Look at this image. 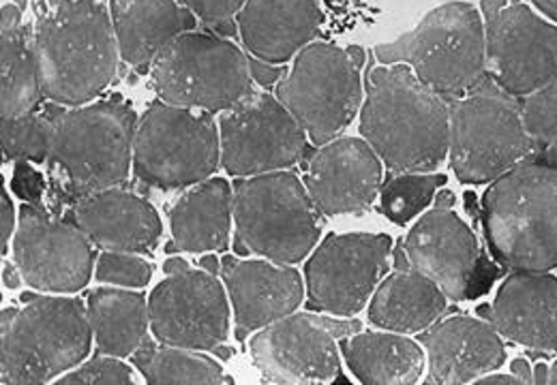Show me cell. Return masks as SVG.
Masks as SVG:
<instances>
[{"label":"cell","mask_w":557,"mask_h":385,"mask_svg":"<svg viewBox=\"0 0 557 385\" xmlns=\"http://www.w3.org/2000/svg\"><path fill=\"white\" fill-rule=\"evenodd\" d=\"M50 114L48 185L54 212L95 192L114 189L134 165L138 116L121 97L67 108L44 103Z\"/></svg>","instance_id":"6da1fadb"},{"label":"cell","mask_w":557,"mask_h":385,"mask_svg":"<svg viewBox=\"0 0 557 385\" xmlns=\"http://www.w3.org/2000/svg\"><path fill=\"white\" fill-rule=\"evenodd\" d=\"M35 52L48 101L77 108L101 95L119 69V41L106 0H39Z\"/></svg>","instance_id":"7a4b0ae2"},{"label":"cell","mask_w":557,"mask_h":385,"mask_svg":"<svg viewBox=\"0 0 557 385\" xmlns=\"http://www.w3.org/2000/svg\"><path fill=\"white\" fill-rule=\"evenodd\" d=\"M448 101L408 66H377L367 75L360 135L391 176L437 170L448 154Z\"/></svg>","instance_id":"3957f363"},{"label":"cell","mask_w":557,"mask_h":385,"mask_svg":"<svg viewBox=\"0 0 557 385\" xmlns=\"http://www.w3.org/2000/svg\"><path fill=\"white\" fill-rule=\"evenodd\" d=\"M488 251L512 272L557 268V170L525 161L491 183L481 206Z\"/></svg>","instance_id":"277c9868"},{"label":"cell","mask_w":557,"mask_h":385,"mask_svg":"<svg viewBox=\"0 0 557 385\" xmlns=\"http://www.w3.org/2000/svg\"><path fill=\"white\" fill-rule=\"evenodd\" d=\"M0 313V382L39 385L79 367L92 343L88 309L79 298H28Z\"/></svg>","instance_id":"5b68a950"},{"label":"cell","mask_w":557,"mask_h":385,"mask_svg":"<svg viewBox=\"0 0 557 385\" xmlns=\"http://www.w3.org/2000/svg\"><path fill=\"white\" fill-rule=\"evenodd\" d=\"M448 101V157L463 185H487L530 161L541 148L521 116V99L485 75Z\"/></svg>","instance_id":"8992f818"},{"label":"cell","mask_w":557,"mask_h":385,"mask_svg":"<svg viewBox=\"0 0 557 385\" xmlns=\"http://www.w3.org/2000/svg\"><path fill=\"white\" fill-rule=\"evenodd\" d=\"M382 64H410L418 79L444 99L476 86L485 75V24L468 2H448L422 17L414 30L375 46Z\"/></svg>","instance_id":"52a82bcc"},{"label":"cell","mask_w":557,"mask_h":385,"mask_svg":"<svg viewBox=\"0 0 557 385\" xmlns=\"http://www.w3.org/2000/svg\"><path fill=\"white\" fill-rule=\"evenodd\" d=\"M236 238L256 256L298 263L309 256L324 227L320 208L292 172H269L234 181Z\"/></svg>","instance_id":"ba28073f"},{"label":"cell","mask_w":557,"mask_h":385,"mask_svg":"<svg viewBox=\"0 0 557 385\" xmlns=\"http://www.w3.org/2000/svg\"><path fill=\"white\" fill-rule=\"evenodd\" d=\"M221 163V139L210 112L154 101L138 121L134 174L163 191L189 189Z\"/></svg>","instance_id":"9c48e42d"},{"label":"cell","mask_w":557,"mask_h":385,"mask_svg":"<svg viewBox=\"0 0 557 385\" xmlns=\"http://www.w3.org/2000/svg\"><path fill=\"white\" fill-rule=\"evenodd\" d=\"M249 59L214 35L185 33L152 63L161 101L202 112H227L251 92Z\"/></svg>","instance_id":"30bf717a"},{"label":"cell","mask_w":557,"mask_h":385,"mask_svg":"<svg viewBox=\"0 0 557 385\" xmlns=\"http://www.w3.org/2000/svg\"><path fill=\"white\" fill-rule=\"evenodd\" d=\"M277 99L311 144L324 146L344 133L362 108L360 66L348 50L324 41L311 44L278 82Z\"/></svg>","instance_id":"8fae6325"},{"label":"cell","mask_w":557,"mask_h":385,"mask_svg":"<svg viewBox=\"0 0 557 385\" xmlns=\"http://www.w3.org/2000/svg\"><path fill=\"white\" fill-rule=\"evenodd\" d=\"M362 330L356 320L292 313L251 338V358L267 384H333L342 377L339 343Z\"/></svg>","instance_id":"7c38bea8"},{"label":"cell","mask_w":557,"mask_h":385,"mask_svg":"<svg viewBox=\"0 0 557 385\" xmlns=\"http://www.w3.org/2000/svg\"><path fill=\"white\" fill-rule=\"evenodd\" d=\"M485 69L508 95L528 97L557 79V26L523 2L483 0Z\"/></svg>","instance_id":"4fadbf2b"},{"label":"cell","mask_w":557,"mask_h":385,"mask_svg":"<svg viewBox=\"0 0 557 385\" xmlns=\"http://www.w3.org/2000/svg\"><path fill=\"white\" fill-rule=\"evenodd\" d=\"M221 165L236 178L289 170L309 161L305 128L267 92H249L221 116Z\"/></svg>","instance_id":"5bb4252c"},{"label":"cell","mask_w":557,"mask_h":385,"mask_svg":"<svg viewBox=\"0 0 557 385\" xmlns=\"http://www.w3.org/2000/svg\"><path fill=\"white\" fill-rule=\"evenodd\" d=\"M391 251L386 234L329 236L305 265L307 309L335 318L360 313L388 272Z\"/></svg>","instance_id":"9a60e30c"},{"label":"cell","mask_w":557,"mask_h":385,"mask_svg":"<svg viewBox=\"0 0 557 385\" xmlns=\"http://www.w3.org/2000/svg\"><path fill=\"white\" fill-rule=\"evenodd\" d=\"M401 247L410 270L431 278L455 302L479 298L499 274L474 232L450 208H433L420 216Z\"/></svg>","instance_id":"2e32d148"},{"label":"cell","mask_w":557,"mask_h":385,"mask_svg":"<svg viewBox=\"0 0 557 385\" xmlns=\"http://www.w3.org/2000/svg\"><path fill=\"white\" fill-rule=\"evenodd\" d=\"M13 257L28 287L52 294L84 289L95 263L92 243L82 229L41 203L26 201L17 216Z\"/></svg>","instance_id":"e0dca14e"},{"label":"cell","mask_w":557,"mask_h":385,"mask_svg":"<svg viewBox=\"0 0 557 385\" xmlns=\"http://www.w3.org/2000/svg\"><path fill=\"white\" fill-rule=\"evenodd\" d=\"M148 321L163 345L214 351L230 336L223 285L205 270H185L161 281L148 298Z\"/></svg>","instance_id":"ac0fdd59"},{"label":"cell","mask_w":557,"mask_h":385,"mask_svg":"<svg viewBox=\"0 0 557 385\" xmlns=\"http://www.w3.org/2000/svg\"><path fill=\"white\" fill-rule=\"evenodd\" d=\"M384 163L375 150L356 137L333 139L311 152L305 187L326 216L367 210L382 191Z\"/></svg>","instance_id":"d6986e66"},{"label":"cell","mask_w":557,"mask_h":385,"mask_svg":"<svg viewBox=\"0 0 557 385\" xmlns=\"http://www.w3.org/2000/svg\"><path fill=\"white\" fill-rule=\"evenodd\" d=\"M221 276L232 298L238 340H245L253 330L292 315L305 298L300 272L271 259L245 261L238 256L223 257Z\"/></svg>","instance_id":"ffe728a7"},{"label":"cell","mask_w":557,"mask_h":385,"mask_svg":"<svg viewBox=\"0 0 557 385\" xmlns=\"http://www.w3.org/2000/svg\"><path fill=\"white\" fill-rule=\"evenodd\" d=\"M479 315L495 332L530 351L557 356V278L545 272H512L499 287L493 307Z\"/></svg>","instance_id":"44dd1931"},{"label":"cell","mask_w":557,"mask_h":385,"mask_svg":"<svg viewBox=\"0 0 557 385\" xmlns=\"http://www.w3.org/2000/svg\"><path fill=\"white\" fill-rule=\"evenodd\" d=\"M103 251L148 256L161 238L157 210L136 192L106 189L73 203L65 216Z\"/></svg>","instance_id":"7402d4cb"},{"label":"cell","mask_w":557,"mask_h":385,"mask_svg":"<svg viewBox=\"0 0 557 385\" xmlns=\"http://www.w3.org/2000/svg\"><path fill=\"white\" fill-rule=\"evenodd\" d=\"M420 343L429 362L426 384H472L506 362V349L495 327L466 315L429 325L420 334Z\"/></svg>","instance_id":"603a6c76"},{"label":"cell","mask_w":557,"mask_h":385,"mask_svg":"<svg viewBox=\"0 0 557 385\" xmlns=\"http://www.w3.org/2000/svg\"><path fill=\"white\" fill-rule=\"evenodd\" d=\"M322 17L318 0H247L238 13V35L256 59L287 63L311 46Z\"/></svg>","instance_id":"cb8c5ba5"},{"label":"cell","mask_w":557,"mask_h":385,"mask_svg":"<svg viewBox=\"0 0 557 385\" xmlns=\"http://www.w3.org/2000/svg\"><path fill=\"white\" fill-rule=\"evenodd\" d=\"M110 13L121 59L138 71L196 28V15L176 0H110Z\"/></svg>","instance_id":"d4e9b609"},{"label":"cell","mask_w":557,"mask_h":385,"mask_svg":"<svg viewBox=\"0 0 557 385\" xmlns=\"http://www.w3.org/2000/svg\"><path fill=\"white\" fill-rule=\"evenodd\" d=\"M44 99L35 33L22 24V4L9 2L0 17V121L37 112Z\"/></svg>","instance_id":"484cf974"},{"label":"cell","mask_w":557,"mask_h":385,"mask_svg":"<svg viewBox=\"0 0 557 385\" xmlns=\"http://www.w3.org/2000/svg\"><path fill=\"white\" fill-rule=\"evenodd\" d=\"M234 191L225 178H207L170 208L174 245L185 253H221L230 245Z\"/></svg>","instance_id":"4316f807"},{"label":"cell","mask_w":557,"mask_h":385,"mask_svg":"<svg viewBox=\"0 0 557 385\" xmlns=\"http://www.w3.org/2000/svg\"><path fill=\"white\" fill-rule=\"evenodd\" d=\"M339 349L354 377L364 385H412L420 382L424 353L399 332H356Z\"/></svg>","instance_id":"83f0119b"},{"label":"cell","mask_w":557,"mask_h":385,"mask_svg":"<svg viewBox=\"0 0 557 385\" xmlns=\"http://www.w3.org/2000/svg\"><path fill=\"white\" fill-rule=\"evenodd\" d=\"M446 313L444 291L417 270H397L373 291L369 321L380 330L417 334Z\"/></svg>","instance_id":"f1b7e54d"},{"label":"cell","mask_w":557,"mask_h":385,"mask_svg":"<svg viewBox=\"0 0 557 385\" xmlns=\"http://www.w3.org/2000/svg\"><path fill=\"white\" fill-rule=\"evenodd\" d=\"M86 309L97 356L129 358L144 343L150 321L141 294L101 287L88 296Z\"/></svg>","instance_id":"f546056e"},{"label":"cell","mask_w":557,"mask_h":385,"mask_svg":"<svg viewBox=\"0 0 557 385\" xmlns=\"http://www.w3.org/2000/svg\"><path fill=\"white\" fill-rule=\"evenodd\" d=\"M132 362L150 385L234 384L209 356L163 343L157 345L148 336L132 353Z\"/></svg>","instance_id":"4dcf8cb0"},{"label":"cell","mask_w":557,"mask_h":385,"mask_svg":"<svg viewBox=\"0 0 557 385\" xmlns=\"http://www.w3.org/2000/svg\"><path fill=\"white\" fill-rule=\"evenodd\" d=\"M444 174H399L393 176L380 191V212L395 225H406L418 216L446 185Z\"/></svg>","instance_id":"1f68e13d"},{"label":"cell","mask_w":557,"mask_h":385,"mask_svg":"<svg viewBox=\"0 0 557 385\" xmlns=\"http://www.w3.org/2000/svg\"><path fill=\"white\" fill-rule=\"evenodd\" d=\"M0 144L4 159L46 163L50 154V114L46 105L28 116L0 121Z\"/></svg>","instance_id":"d6a6232c"},{"label":"cell","mask_w":557,"mask_h":385,"mask_svg":"<svg viewBox=\"0 0 557 385\" xmlns=\"http://www.w3.org/2000/svg\"><path fill=\"white\" fill-rule=\"evenodd\" d=\"M521 116L539 148L557 146V79L521 99Z\"/></svg>","instance_id":"836d02e7"},{"label":"cell","mask_w":557,"mask_h":385,"mask_svg":"<svg viewBox=\"0 0 557 385\" xmlns=\"http://www.w3.org/2000/svg\"><path fill=\"white\" fill-rule=\"evenodd\" d=\"M152 265L136 257V253H121V251H103L97 259L95 278L99 283L121 285V287H134L141 289L150 283Z\"/></svg>","instance_id":"e575fe53"},{"label":"cell","mask_w":557,"mask_h":385,"mask_svg":"<svg viewBox=\"0 0 557 385\" xmlns=\"http://www.w3.org/2000/svg\"><path fill=\"white\" fill-rule=\"evenodd\" d=\"M59 385H132L134 373L127 364L114 360V356H97L90 362L70 371Z\"/></svg>","instance_id":"d590c367"},{"label":"cell","mask_w":557,"mask_h":385,"mask_svg":"<svg viewBox=\"0 0 557 385\" xmlns=\"http://www.w3.org/2000/svg\"><path fill=\"white\" fill-rule=\"evenodd\" d=\"M185 7L212 28L232 22L243 11L247 0H183Z\"/></svg>","instance_id":"8d00e7d4"},{"label":"cell","mask_w":557,"mask_h":385,"mask_svg":"<svg viewBox=\"0 0 557 385\" xmlns=\"http://www.w3.org/2000/svg\"><path fill=\"white\" fill-rule=\"evenodd\" d=\"M44 176L37 170H33L26 161H17L11 181V189L15 195H20L26 203H39L44 197Z\"/></svg>","instance_id":"74e56055"},{"label":"cell","mask_w":557,"mask_h":385,"mask_svg":"<svg viewBox=\"0 0 557 385\" xmlns=\"http://www.w3.org/2000/svg\"><path fill=\"white\" fill-rule=\"evenodd\" d=\"M249 71H251V77L260 84V86H273L277 84L281 77H285L283 69L273 66L271 63H264L256 57H249Z\"/></svg>","instance_id":"f35d334b"},{"label":"cell","mask_w":557,"mask_h":385,"mask_svg":"<svg viewBox=\"0 0 557 385\" xmlns=\"http://www.w3.org/2000/svg\"><path fill=\"white\" fill-rule=\"evenodd\" d=\"M0 214H2V234H0V247H2V256H7V247H9V238L13 234L15 227V212H13V203L9 199L7 191H0Z\"/></svg>","instance_id":"ab89813d"},{"label":"cell","mask_w":557,"mask_h":385,"mask_svg":"<svg viewBox=\"0 0 557 385\" xmlns=\"http://www.w3.org/2000/svg\"><path fill=\"white\" fill-rule=\"evenodd\" d=\"M2 281H4V285L9 289H20L22 283H24L20 268L17 265H9V263H4V268H2Z\"/></svg>","instance_id":"60d3db41"},{"label":"cell","mask_w":557,"mask_h":385,"mask_svg":"<svg viewBox=\"0 0 557 385\" xmlns=\"http://www.w3.org/2000/svg\"><path fill=\"white\" fill-rule=\"evenodd\" d=\"M510 371H512V375H515V377H519L523 384H534V373L530 371V367H528V362H525V360H521V358L512 360Z\"/></svg>","instance_id":"b9f144b4"},{"label":"cell","mask_w":557,"mask_h":385,"mask_svg":"<svg viewBox=\"0 0 557 385\" xmlns=\"http://www.w3.org/2000/svg\"><path fill=\"white\" fill-rule=\"evenodd\" d=\"M532 161H536V163H541V165H547V167H552V170H557V146L541 148V150L532 157Z\"/></svg>","instance_id":"7bdbcfd3"},{"label":"cell","mask_w":557,"mask_h":385,"mask_svg":"<svg viewBox=\"0 0 557 385\" xmlns=\"http://www.w3.org/2000/svg\"><path fill=\"white\" fill-rule=\"evenodd\" d=\"M474 384L479 385H488V384H499V385H517L523 384L519 377H515V375H485L483 380H476Z\"/></svg>","instance_id":"ee69618b"},{"label":"cell","mask_w":557,"mask_h":385,"mask_svg":"<svg viewBox=\"0 0 557 385\" xmlns=\"http://www.w3.org/2000/svg\"><path fill=\"white\" fill-rule=\"evenodd\" d=\"M185 270H189V263H187L185 259H181V257H170V259L163 263V272H165V274H181V272H185Z\"/></svg>","instance_id":"f6af8a7d"},{"label":"cell","mask_w":557,"mask_h":385,"mask_svg":"<svg viewBox=\"0 0 557 385\" xmlns=\"http://www.w3.org/2000/svg\"><path fill=\"white\" fill-rule=\"evenodd\" d=\"M536 9H541L547 17L557 22V0H530Z\"/></svg>","instance_id":"bcb514c9"},{"label":"cell","mask_w":557,"mask_h":385,"mask_svg":"<svg viewBox=\"0 0 557 385\" xmlns=\"http://www.w3.org/2000/svg\"><path fill=\"white\" fill-rule=\"evenodd\" d=\"M450 206H455V192L446 191V189L437 192L435 208H450Z\"/></svg>","instance_id":"7dc6e473"},{"label":"cell","mask_w":557,"mask_h":385,"mask_svg":"<svg viewBox=\"0 0 557 385\" xmlns=\"http://www.w3.org/2000/svg\"><path fill=\"white\" fill-rule=\"evenodd\" d=\"M200 268L207 270L210 274H216L221 270V263H219V259L214 256H205L200 259Z\"/></svg>","instance_id":"c3c4849f"},{"label":"cell","mask_w":557,"mask_h":385,"mask_svg":"<svg viewBox=\"0 0 557 385\" xmlns=\"http://www.w3.org/2000/svg\"><path fill=\"white\" fill-rule=\"evenodd\" d=\"M547 380H549V367L539 364L534 371V384H547Z\"/></svg>","instance_id":"681fc988"},{"label":"cell","mask_w":557,"mask_h":385,"mask_svg":"<svg viewBox=\"0 0 557 385\" xmlns=\"http://www.w3.org/2000/svg\"><path fill=\"white\" fill-rule=\"evenodd\" d=\"M349 57H351V61L358 64L360 69H362V64H364V52H362V48H358V46H351L348 50Z\"/></svg>","instance_id":"f907efd6"},{"label":"cell","mask_w":557,"mask_h":385,"mask_svg":"<svg viewBox=\"0 0 557 385\" xmlns=\"http://www.w3.org/2000/svg\"><path fill=\"white\" fill-rule=\"evenodd\" d=\"M234 253H236L238 257H245L249 256L251 251L247 249V245H245L240 238H236V236H234Z\"/></svg>","instance_id":"816d5d0a"},{"label":"cell","mask_w":557,"mask_h":385,"mask_svg":"<svg viewBox=\"0 0 557 385\" xmlns=\"http://www.w3.org/2000/svg\"><path fill=\"white\" fill-rule=\"evenodd\" d=\"M232 353H234V351H232L230 347H223V345H219V347L214 349V356H216L219 360H227V358H232Z\"/></svg>","instance_id":"f5cc1de1"},{"label":"cell","mask_w":557,"mask_h":385,"mask_svg":"<svg viewBox=\"0 0 557 385\" xmlns=\"http://www.w3.org/2000/svg\"><path fill=\"white\" fill-rule=\"evenodd\" d=\"M547 384L557 385V360L549 367V380H547Z\"/></svg>","instance_id":"db71d44e"}]
</instances>
